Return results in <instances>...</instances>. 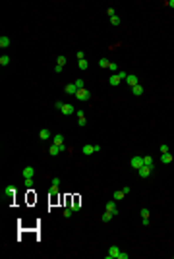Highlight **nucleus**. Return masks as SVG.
<instances>
[{
  "instance_id": "nucleus-19",
  "label": "nucleus",
  "mask_w": 174,
  "mask_h": 259,
  "mask_svg": "<svg viewBox=\"0 0 174 259\" xmlns=\"http://www.w3.org/2000/svg\"><path fill=\"white\" fill-rule=\"evenodd\" d=\"M0 46H2V48H8L10 46V37H0Z\"/></svg>"
},
{
  "instance_id": "nucleus-44",
  "label": "nucleus",
  "mask_w": 174,
  "mask_h": 259,
  "mask_svg": "<svg viewBox=\"0 0 174 259\" xmlns=\"http://www.w3.org/2000/svg\"><path fill=\"white\" fill-rule=\"evenodd\" d=\"M166 6H170V8H174V0H166Z\"/></svg>"
},
{
  "instance_id": "nucleus-26",
  "label": "nucleus",
  "mask_w": 174,
  "mask_h": 259,
  "mask_svg": "<svg viewBox=\"0 0 174 259\" xmlns=\"http://www.w3.org/2000/svg\"><path fill=\"white\" fill-rule=\"evenodd\" d=\"M112 217H114V215H112V213H108V211H106V213L103 215V222H110V221H112Z\"/></svg>"
},
{
  "instance_id": "nucleus-14",
  "label": "nucleus",
  "mask_w": 174,
  "mask_h": 259,
  "mask_svg": "<svg viewBox=\"0 0 174 259\" xmlns=\"http://www.w3.org/2000/svg\"><path fill=\"white\" fill-rule=\"evenodd\" d=\"M81 153L83 155H93V153H95V145H83Z\"/></svg>"
},
{
  "instance_id": "nucleus-12",
  "label": "nucleus",
  "mask_w": 174,
  "mask_h": 259,
  "mask_svg": "<svg viewBox=\"0 0 174 259\" xmlns=\"http://www.w3.org/2000/svg\"><path fill=\"white\" fill-rule=\"evenodd\" d=\"M160 162H163V164H170V162H172V155H170V153H163V155H160Z\"/></svg>"
},
{
  "instance_id": "nucleus-1",
  "label": "nucleus",
  "mask_w": 174,
  "mask_h": 259,
  "mask_svg": "<svg viewBox=\"0 0 174 259\" xmlns=\"http://www.w3.org/2000/svg\"><path fill=\"white\" fill-rule=\"evenodd\" d=\"M76 99H78V101H89V99H91V91H89V89H78V93H76Z\"/></svg>"
},
{
  "instance_id": "nucleus-2",
  "label": "nucleus",
  "mask_w": 174,
  "mask_h": 259,
  "mask_svg": "<svg viewBox=\"0 0 174 259\" xmlns=\"http://www.w3.org/2000/svg\"><path fill=\"white\" fill-rule=\"evenodd\" d=\"M16 186H8V188H4V191H2V197L8 199V201H12V199L16 197Z\"/></svg>"
},
{
  "instance_id": "nucleus-29",
  "label": "nucleus",
  "mask_w": 174,
  "mask_h": 259,
  "mask_svg": "<svg viewBox=\"0 0 174 259\" xmlns=\"http://www.w3.org/2000/svg\"><path fill=\"white\" fill-rule=\"evenodd\" d=\"M73 83H76V87H78V89H83V87H85V81H83V79H76Z\"/></svg>"
},
{
  "instance_id": "nucleus-5",
  "label": "nucleus",
  "mask_w": 174,
  "mask_h": 259,
  "mask_svg": "<svg viewBox=\"0 0 174 259\" xmlns=\"http://www.w3.org/2000/svg\"><path fill=\"white\" fill-rule=\"evenodd\" d=\"M60 112H62V114H66V116H70V114H76V108H73V105H68V102H66V105H62V108H60Z\"/></svg>"
},
{
  "instance_id": "nucleus-18",
  "label": "nucleus",
  "mask_w": 174,
  "mask_h": 259,
  "mask_svg": "<svg viewBox=\"0 0 174 259\" xmlns=\"http://www.w3.org/2000/svg\"><path fill=\"white\" fill-rule=\"evenodd\" d=\"M48 153H51L52 157H54V155H58V153H62V151H60V147H58V145H54V143H52L51 147H48Z\"/></svg>"
},
{
  "instance_id": "nucleus-28",
  "label": "nucleus",
  "mask_w": 174,
  "mask_h": 259,
  "mask_svg": "<svg viewBox=\"0 0 174 259\" xmlns=\"http://www.w3.org/2000/svg\"><path fill=\"white\" fill-rule=\"evenodd\" d=\"M110 23H112V25L116 27V25H120V23H122V19H120L118 16H114V18H110Z\"/></svg>"
},
{
  "instance_id": "nucleus-32",
  "label": "nucleus",
  "mask_w": 174,
  "mask_h": 259,
  "mask_svg": "<svg viewBox=\"0 0 174 259\" xmlns=\"http://www.w3.org/2000/svg\"><path fill=\"white\" fill-rule=\"evenodd\" d=\"M72 215H73V209H72V207H70V209H64V217H66V218H70Z\"/></svg>"
},
{
  "instance_id": "nucleus-36",
  "label": "nucleus",
  "mask_w": 174,
  "mask_h": 259,
  "mask_svg": "<svg viewBox=\"0 0 174 259\" xmlns=\"http://www.w3.org/2000/svg\"><path fill=\"white\" fill-rule=\"evenodd\" d=\"M118 75H120V79H122V81L128 78V74H126V72H122V70H118Z\"/></svg>"
},
{
  "instance_id": "nucleus-13",
  "label": "nucleus",
  "mask_w": 174,
  "mask_h": 259,
  "mask_svg": "<svg viewBox=\"0 0 174 259\" xmlns=\"http://www.w3.org/2000/svg\"><path fill=\"white\" fill-rule=\"evenodd\" d=\"M52 143H54V145H64V135H62V134H54Z\"/></svg>"
},
{
  "instance_id": "nucleus-11",
  "label": "nucleus",
  "mask_w": 174,
  "mask_h": 259,
  "mask_svg": "<svg viewBox=\"0 0 174 259\" xmlns=\"http://www.w3.org/2000/svg\"><path fill=\"white\" fill-rule=\"evenodd\" d=\"M120 81H122V79H120V75H118V74H112V75H110V79H108V83L112 85V87L120 85Z\"/></svg>"
},
{
  "instance_id": "nucleus-15",
  "label": "nucleus",
  "mask_w": 174,
  "mask_h": 259,
  "mask_svg": "<svg viewBox=\"0 0 174 259\" xmlns=\"http://www.w3.org/2000/svg\"><path fill=\"white\" fill-rule=\"evenodd\" d=\"M23 176H25V178H33V176H35V168H33V166H25V168H23Z\"/></svg>"
},
{
  "instance_id": "nucleus-4",
  "label": "nucleus",
  "mask_w": 174,
  "mask_h": 259,
  "mask_svg": "<svg viewBox=\"0 0 174 259\" xmlns=\"http://www.w3.org/2000/svg\"><path fill=\"white\" fill-rule=\"evenodd\" d=\"M118 253H120V248H118V245H110V248H108V253H106V259H118Z\"/></svg>"
},
{
  "instance_id": "nucleus-30",
  "label": "nucleus",
  "mask_w": 174,
  "mask_h": 259,
  "mask_svg": "<svg viewBox=\"0 0 174 259\" xmlns=\"http://www.w3.org/2000/svg\"><path fill=\"white\" fill-rule=\"evenodd\" d=\"M23 184H25V188H29V190H31V188H33V178H25V180H23Z\"/></svg>"
},
{
  "instance_id": "nucleus-21",
  "label": "nucleus",
  "mask_w": 174,
  "mask_h": 259,
  "mask_svg": "<svg viewBox=\"0 0 174 259\" xmlns=\"http://www.w3.org/2000/svg\"><path fill=\"white\" fill-rule=\"evenodd\" d=\"M78 68L79 70H87V68H89V62H87L85 58H83V60H78Z\"/></svg>"
},
{
  "instance_id": "nucleus-38",
  "label": "nucleus",
  "mask_w": 174,
  "mask_h": 259,
  "mask_svg": "<svg viewBox=\"0 0 174 259\" xmlns=\"http://www.w3.org/2000/svg\"><path fill=\"white\" fill-rule=\"evenodd\" d=\"M62 105H64L62 101H56V102H54V108H56V110H60V108H62Z\"/></svg>"
},
{
  "instance_id": "nucleus-37",
  "label": "nucleus",
  "mask_w": 174,
  "mask_h": 259,
  "mask_svg": "<svg viewBox=\"0 0 174 259\" xmlns=\"http://www.w3.org/2000/svg\"><path fill=\"white\" fill-rule=\"evenodd\" d=\"M160 153H170V147L168 145H160Z\"/></svg>"
},
{
  "instance_id": "nucleus-6",
  "label": "nucleus",
  "mask_w": 174,
  "mask_h": 259,
  "mask_svg": "<svg viewBox=\"0 0 174 259\" xmlns=\"http://www.w3.org/2000/svg\"><path fill=\"white\" fill-rule=\"evenodd\" d=\"M124 81H126V83H128L130 87H135V85L139 83V79H138V75H133V74H128V78L124 79Z\"/></svg>"
},
{
  "instance_id": "nucleus-9",
  "label": "nucleus",
  "mask_w": 174,
  "mask_h": 259,
  "mask_svg": "<svg viewBox=\"0 0 174 259\" xmlns=\"http://www.w3.org/2000/svg\"><path fill=\"white\" fill-rule=\"evenodd\" d=\"M106 211H108V213H112V215H118V209H116V203H114V199L106 203Z\"/></svg>"
},
{
  "instance_id": "nucleus-41",
  "label": "nucleus",
  "mask_w": 174,
  "mask_h": 259,
  "mask_svg": "<svg viewBox=\"0 0 174 259\" xmlns=\"http://www.w3.org/2000/svg\"><path fill=\"white\" fill-rule=\"evenodd\" d=\"M62 70H64V68H62V66H58V64L54 66V72H56V74H60V72H62Z\"/></svg>"
},
{
  "instance_id": "nucleus-24",
  "label": "nucleus",
  "mask_w": 174,
  "mask_h": 259,
  "mask_svg": "<svg viewBox=\"0 0 174 259\" xmlns=\"http://www.w3.org/2000/svg\"><path fill=\"white\" fill-rule=\"evenodd\" d=\"M66 62H68V58H66V56H58V60H56V64L64 68V66H66Z\"/></svg>"
},
{
  "instance_id": "nucleus-35",
  "label": "nucleus",
  "mask_w": 174,
  "mask_h": 259,
  "mask_svg": "<svg viewBox=\"0 0 174 259\" xmlns=\"http://www.w3.org/2000/svg\"><path fill=\"white\" fill-rule=\"evenodd\" d=\"M76 56H78V60H83V58H85V52L79 51V52H76Z\"/></svg>"
},
{
  "instance_id": "nucleus-3",
  "label": "nucleus",
  "mask_w": 174,
  "mask_h": 259,
  "mask_svg": "<svg viewBox=\"0 0 174 259\" xmlns=\"http://www.w3.org/2000/svg\"><path fill=\"white\" fill-rule=\"evenodd\" d=\"M153 170H155V166H145L143 164L141 168H138V174H139V178H149L153 174Z\"/></svg>"
},
{
  "instance_id": "nucleus-27",
  "label": "nucleus",
  "mask_w": 174,
  "mask_h": 259,
  "mask_svg": "<svg viewBox=\"0 0 174 259\" xmlns=\"http://www.w3.org/2000/svg\"><path fill=\"white\" fill-rule=\"evenodd\" d=\"M108 70L112 72V74H118V64H114V62H110V64H108Z\"/></svg>"
},
{
  "instance_id": "nucleus-8",
  "label": "nucleus",
  "mask_w": 174,
  "mask_h": 259,
  "mask_svg": "<svg viewBox=\"0 0 174 259\" xmlns=\"http://www.w3.org/2000/svg\"><path fill=\"white\" fill-rule=\"evenodd\" d=\"M64 91H66V95H73L76 97V93H78V87H76V83H68L64 87Z\"/></svg>"
},
{
  "instance_id": "nucleus-20",
  "label": "nucleus",
  "mask_w": 174,
  "mask_h": 259,
  "mask_svg": "<svg viewBox=\"0 0 174 259\" xmlns=\"http://www.w3.org/2000/svg\"><path fill=\"white\" fill-rule=\"evenodd\" d=\"M124 195H126V194H124L122 190H118V191H114V194H112V199H114V201H120Z\"/></svg>"
},
{
  "instance_id": "nucleus-22",
  "label": "nucleus",
  "mask_w": 174,
  "mask_h": 259,
  "mask_svg": "<svg viewBox=\"0 0 174 259\" xmlns=\"http://www.w3.org/2000/svg\"><path fill=\"white\" fill-rule=\"evenodd\" d=\"M39 135H41V139H51V130H41V134H39Z\"/></svg>"
},
{
  "instance_id": "nucleus-25",
  "label": "nucleus",
  "mask_w": 174,
  "mask_h": 259,
  "mask_svg": "<svg viewBox=\"0 0 174 259\" xmlns=\"http://www.w3.org/2000/svg\"><path fill=\"white\" fill-rule=\"evenodd\" d=\"M149 215H151V213H149V209H145V207L139 211V217H141V218H149Z\"/></svg>"
},
{
  "instance_id": "nucleus-33",
  "label": "nucleus",
  "mask_w": 174,
  "mask_h": 259,
  "mask_svg": "<svg viewBox=\"0 0 174 259\" xmlns=\"http://www.w3.org/2000/svg\"><path fill=\"white\" fill-rule=\"evenodd\" d=\"M56 194H58V186H54V184H52V186H51V195L54 197Z\"/></svg>"
},
{
  "instance_id": "nucleus-31",
  "label": "nucleus",
  "mask_w": 174,
  "mask_h": 259,
  "mask_svg": "<svg viewBox=\"0 0 174 259\" xmlns=\"http://www.w3.org/2000/svg\"><path fill=\"white\" fill-rule=\"evenodd\" d=\"M108 64L110 62L106 60V58H101V60H99V66H101V68H108Z\"/></svg>"
},
{
  "instance_id": "nucleus-42",
  "label": "nucleus",
  "mask_w": 174,
  "mask_h": 259,
  "mask_svg": "<svg viewBox=\"0 0 174 259\" xmlns=\"http://www.w3.org/2000/svg\"><path fill=\"white\" fill-rule=\"evenodd\" d=\"M143 221V226H149V224H151V221H149V218H141Z\"/></svg>"
},
{
  "instance_id": "nucleus-17",
  "label": "nucleus",
  "mask_w": 174,
  "mask_h": 259,
  "mask_svg": "<svg viewBox=\"0 0 174 259\" xmlns=\"http://www.w3.org/2000/svg\"><path fill=\"white\" fill-rule=\"evenodd\" d=\"M132 93L135 95V97H139V95H143V85H135V87H132Z\"/></svg>"
},
{
  "instance_id": "nucleus-34",
  "label": "nucleus",
  "mask_w": 174,
  "mask_h": 259,
  "mask_svg": "<svg viewBox=\"0 0 174 259\" xmlns=\"http://www.w3.org/2000/svg\"><path fill=\"white\" fill-rule=\"evenodd\" d=\"M106 14H108V18H114L116 12H114V8H108V10H106Z\"/></svg>"
},
{
  "instance_id": "nucleus-16",
  "label": "nucleus",
  "mask_w": 174,
  "mask_h": 259,
  "mask_svg": "<svg viewBox=\"0 0 174 259\" xmlns=\"http://www.w3.org/2000/svg\"><path fill=\"white\" fill-rule=\"evenodd\" d=\"M143 164H145V166H155V161H153L151 155H145V157H143Z\"/></svg>"
},
{
  "instance_id": "nucleus-39",
  "label": "nucleus",
  "mask_w": 174,
  "mask_h": 259,
  "mask_svg": "<svg viewBox=\"0 0 174 259\" xmlns=\"http://www.w3.org/2000/svg\"><path fill=\"white\" fill-rule=\"evenodd\" d=\"M52 184H54V186H60V178H58V176H54V178H52Z\"/></svg>"
},
{
  "instance_id": "nucleus-10",
  "label": "nucleus",
  "mask_w": 174,
  "mask_h": 259,
  "mask_svg": "<svg viewBox=\"0 0 174 259\" xmlns=\"http://www.w3.org/2000/svg\"><path fill=\"white\" fill-rule=\"evenodd\" d=\"M76 114H78V124H79V126H81V128H83V126L87 124V120H85V112H83V110H78V112H76Z\"/></svg>"
},
{
  "instance_id": "nucleus-7",
  "label": "nucleus",
  "mask_w": 174,
  "mask_h": 259,
  "mask_svg": "<svg viewBox=\"0 0 174 259\" xmlns=\"http://www.w3.org/2000/svg\"><path fill=\"white\" fill-rule=\"evenodd\" d=\"M130 164H132L135 170H138V168H141V166H143V157H132Z\"/></svg>"
},
{
  "instance_id": "nucleus-40",
  "label": "nucleus",
  "mask_w": 174,
  "mask_h": 259,
  "mask_svg": "<svg viewBox=\"0 0 174 259\" xmlns=\"http://www.w3.org/2000/svg\"><path fill=\"white\" fill-rule=\"evenodd\" d=\"M118 259H128V253H124V251H120V253H118Z\"/></svg>"
},
{
  "instance_id": "nucleus-23",
  "label": "nucleus",
  "mask_w": 174,
  "mask_h": 259,
  "mask_svg": "<svg viewBox=\"0 0 174 259\" xmlns=\"http://www.w3.org/2000/svg\"><path fill=\"white\" fill-rule=\"evenodd\" d=\"M8 64H10V56L2 54V56H0V66H8Z\"/></svg>"
},
{
  "instance_id": "nucleus-43",
  "label": "nucleus",
  "mask_w": 174,
  "mask_h": 259,
  "mask_svg": "<svg viewBox=\"0 0 174 259\" xmlns=\"http://www.w3.org/2000/svg\"><path fill=\"white\" fill-rule=\"evenodd\" d=\"M122 191H124V194H126V195H128V194H130V191H132V190H130V186H126V188H122Z\"/></svg>"
}]
</instances>
